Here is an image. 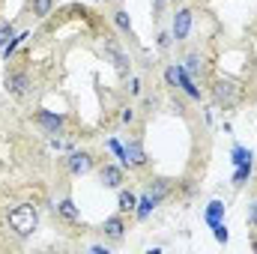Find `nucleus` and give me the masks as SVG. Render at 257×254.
<instances>
[{
    "label": "nucleus",
    "instance_id": "obj_24",
    "mask_svg": "<svg viewBox=\"0 0 257 254\" xmlns=\"http://www.w3.org/2000/svg\"><path fill=\"white\" fill-rule=\"evenodd\" d=\"M120 120H123V123H132V120H135V108H126V111L120 114Z\"/></svg>",
    "mask_w": 257,
    "mask_h": 254
},
{
    "label": "nucleus",
    "instance_id": "obj_26",
    "mask_svg": "<svg viewBox=\"0 0 257 254\" xmlns=\"http://www.w3.org/2000/svg\"><path fill=\"white\" fill-rule=\"evenodd\" d=\"M248 224L257 227V200H254V206H251V212H248Z\"/></svg>",
    "mask_w": 257,
    "mask_h": 254
},
{
    "label": "nucleus",
    "instance_id": "obj_20",
    "mask_svg": "<svg viewBox=\"0 0 257 254\" xmlns=\"http://www.w3.org/2000/svg\"><path fill=\"white\" fill-rule=\"evenodd\" d=\"M212 230H215V239H218V242H227V227H224L221 221H215Z\"/></svg>",
    "mask_w": 257,
    "mask_h": 254
},
{
    "label": "nucleus",
    "instance_id": "obj_2",
    "mask_svg": "<svg viewBox=\"0 0 257 254\" xmlns=\"http://www.w3.org/2000/svg\"><path fill=\"white\" fill-rule=\"evenodd\" d=\"M212 102L218 105V108H233V105H239L242 102V87H236L233 81H215L212 84Z\"/></svg>",
    "mask_w": 257,
    "mask_h": 254
},
{
    "label": "nucleus",
    "instance_id": "obj_4",
    "mask_svg": "<svg viewBox=\"0 0 257 254\" xmlns=\"http://www.w3.org/2000/svg\"><path fill=\"white\" fill-rule=\"evenodd\" d=\"M33 123L39 129H45V135H57L66 126V117L63 114H54V111H36L33 114Z\"/></svg>",
    "mask_w": 257,
    "mask_h": 254
},
{
    "label": "nucleus",
    "instance_id": "obj_5",
    "mask_svg": "<svg viewBox=\"0 0 257 254\" xmlns=\"http://www.w3.org/2000/svg\"><path fill=\"white\" fill-rule=\"evenodd\" d=\"M99 180H102V186L105 189H123V183H126V177H123V165H102L99 168Z\"/></svg>",
    "mask_w": 257,
    "mask_h": 254
},
{
    "label": "nucleus",
    "instance_id": "obj_14",
    "mask_svg": "<svg viewBox=\"0 0 257 254\" xmlns=\"http://www.w3.org/2000/svg\"><path fill=\"white\" fill-rule=\"evenodd\" d=\"M171 186H174L171 180H153V183L147 186V191H150V194H153V197H156V200L162 203V200H165V194L171 191Z\"/></svg>",
    "mask_w": 257,
    "mask_h": 254
},
{
    "label": "nucleus",
    "instance_id": "obj_25",
    "mask_svg": "<svg viewBox=\"0 0 257 254\" xmlns=\"http://www.w3.org/2000/svg\"><path fill=\"white\" fill-rule=\"evenodd\" d=\"M128 90L138 96V93H141V78H132V81H128Z\"/></svg>",
    "mask_w": 257,
    "mask_h": 254
},
{
    "label": "nucleus",
    "instance_id": "obj_1",
    "mask_svg": "<svg viewBox=\"0 0 257 254\" xmlns=\"http://www.w3.org/2000/svg\"><path fill=\"white\" fill-rule=\"evenodd\" d=\"M6 221H9V227H12L18 236H30V233H36V227H39V212H36L33 203H18L15 209H9Z\"/></svg>",
    "mask_w": 257,
    "mask_h": 254
},
{
    "label": "nucleus",
    "instance_id": "obj_11",
    "mask_svg": "<svg viewBox=\"0 0 257 254\" xmlns=\"http://www.w3.org/2000/svg\"><path fill=\"white\" fill-rule=\"evenodd\" d=\"M102 230H105V236H108V239L120 242V239H123V230H126V221H123V215H111V218H105Z\"/></svg>",
    "mask_w": 257,
    "mask_h": 254
},
{
    "label": "nucleus",
    "instance_id": "obj_17",
    "mask_svg": "<svg viewBox=\"0 0 257 254\" xmlns=\"http://www.w3.org/2000/svg\"><path fill=\"white\" fill-rule=\"evenodd\" d=\"M114 24H117V30H123V33H132V18H128L126 9H117V12H114Z\"/></svg>",
    "mask_w": 257,
    "mask_h": 254
},
{
    "label": "nucleus",
    "instance_id": "obj_19",
    "mask_svg": "<svg viewBox=\"0 0 257 254\" xmlns=\"http://www.w3.org/2000/svg\"><path fill=\"white\" fill-rule=\"evenodd\" d=\"M12 36H15V27H12L9 21H0V51L9 45V39H12Z\"/></svg>",
    "mask_w": 257,
    "mask_h": 254
},
{
    "label": "nucleus",
    "instance_id": "obj_10",
    "mask_svg": "<svg viewBox=\"0 0 257 254\" xmlns=\"http://www.w3.org/2000/svg\"><path fill=\"white\" fill-rule=\"evenodd\" d=\"M54 212H57L63 221H69V224H78V221H81V209L75 206V200H72V197H63V200L54 206Z\"/></svg>",
    "mask_w": 257,
    "mask_h": 254
},
{
    "label": "nucleus",
    "instance_id": "obj_16",
    "mask_svg": "<svg viewBox=\"0 0 257 254\" xmlns=\"http://www.w3.org/2000/svg\"><path fill=\"white\" fill-rule=\"evenodd\" d=\"M135 206H138V197L132 191L120 189V212H135Z\"/></svg>",
    "mask_w": 257,
    "mask_h": 254
},
{
    "label": "nucleus",
    "instance_id": "obj_3",
    "mask_svg": "<svg viewBox=\"0 0 257 254\" xmlns=\"http://www.w3.org/2000/svg\"><path fill=\"white\" fill-rule=\"evenodd\" d=\"M6 93L9 96H15V99H24L30 90H33V81H30V75H27V69H12V72H6Z\"/></svg>",
    "mask_w": 257,
    "mask_h": 254
},
{
    "label": "nucleus",
    "instance_id": "obj_18",
    "mask_svg": "<svg viewBox=\"0 0 257 254\" xmlns=\"http://www.w3.org/2000/svg\"><path fill=\"white\" fill-rule=\"evenodd\" d=\"M221 212H224V203H221V200H212V203L206 206V221L215 224V221L221 218Z\"/></svg>",
    "mask_w": 257,
    "mask_h": 254
},
{
    "label": "nucleus",
    "instance_id": "obj_9",
    "mask_svg": "<svg viewBox=\"0 0 257 254\" xmlns=\"http://www.w3.org/2000/svg\"><path fill=\"white\" fill-rule=\"evenodd\" d=\"M105 57H111V63L117 66V72H120V75H126V72H128L126 54L120 51V45H117L114 39H105Z\"/></svg>",
    "mask_w": 257,
    "mask_h": 254
},
{
    "label": "nucleus",
    "instance_id": "obj_21",
    "mask_svg": "<svg viewBox=\"0 0 257 254\" xmlns=\"http://www.w3.org/2000/svg\"><path fill=\"white\" fill-rule=\"evenodd\" d=\"M165 81H168V84H171V87H174V90H177V87H180V81H177V66H171V69H168V72H165Z\"/></svg>",
    "mask_w": 257,
    "mask_h": 254
},
{
    "label": "nucleus",
    "instance_id": "obj_6",
    "mask_svg": "<svg viewBox=\"0 0 257 254\" xmlns=\"http://www.w3.org/2000/svg\"><path fill=\"white\" fill-rule=\"evenodd\" d=\"M189 30H192V9H177L174 12V24H171V36L177 39V42H183L186 36H189Z\"/></svg>",
    "mask_w": 257,
    "mask_h": 254
},
{
    "label": "nucleus",
    "instance_id": "obj_13",
    "mask_svg": "<svg viewBox=\"0 0 257 254\" xmlns=\"http://www.w3.org/2000/svg\"><path fill=\"white\" fill-rule=\"evenodd\" d=\"M156 206H159V200H156V197H153V194L147 191V194H144V197L138 200V206H135V215H138L141 221H147V218H150V212H153Z\"/></svg>",
    "mask_w": 257,
    "mask_h": 254
},
{
    "label": "nucleus",
    "instance_id": "obj_15",
    "mask_svg": "<svg viewBox=\"0 0 257 254\" xmlns=\"http://www.w3.org/2000/svg\"><path fill=\"white\" fill-rule=\"evenodd\" d=\"M30 9H33V15H36V18H45V15H51L54 0H30Z\"/></svg>",
    "mask_w": 257,
    "mask_h": 254
},
{
    "label": "nucleus",
    "instance_id": "obj_7",
    "mask_svg": "<svg viewBox=\"0 0 257 254\" xmlns=\"http://www.w3.org/2000/svg\"><path fill=\"white\" fill-rule=\"evenodd\" d=\"M66 168H69V174L81 177V174H87V171L93 168V156H90L87 150H81V153H72V156L66 159Z\"/></svg>",
    "mask_w": 257,
    "mask_h": 254
},
{
    "label": "nucleus",
    "instance_id": "obj_12",
    "mask_svg": "<svg viewBox=\"0 0 257 254\" xmlns=\"http://www.w3.org/2000/svg\"><path fill=\"white\" fill-rule=\"evenodd\" d=\"M177 81H180V87H183V93L189 96V99H194V102H200V90L194 87V78L183 69V66H177Z\"/></svg>",
    "mask_w": 257,
    "mask_h": 254
},
{
    "label": "nucleus",
    "instance_id": "obj_8",
    "mask_svg": "<svg viewBox=\"0 0 257 254\" xmlns=\"http://www.w3.org/2000/svg\"><path fill=\"white\" fill-rule=\"evenodd\" d=\"M126 162H128V168H147V165H150V159H147L141 141H128L126 144Z\"/></svg>",
    "mask_w": 257,
    "mask_h": 254
},
{
    "label": "nucleus",
    "instance_id": "obj_23",
    "mask_svg": "<svg viewBox=\"0 0 257 254\" xmlns=\"http://www.w3.org/2000/svg\"><path fill=\"white\" fill-rule=\"evenodd\" d=\"M186 72H189V75H197V72H200V60H197V54L189 57V69H186Z\"/></svg>",
    "mask_w": 257,
    "mask_h": 254
},
{
    "label": "nucleus",
    "instance_id": "obj_22",
    "mask_svg": "<svg viewBox=\"0 0 257 254\" xmlns=\"http://www.w3.org/2000/svg\"><path fill=\"white\" fill-rule=\"evenodd\" d=\"M171 42H174V36H171V33H159V48H162V51H168V48H171Z\"/></svg>",
    "mask_w": 257,
    "mask_h": 254
}]
</instances>
